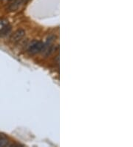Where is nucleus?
Segmentation results:
<instances>
[{
	"instance_id": "f03ea898",
	"label": "nucleus",
	"mask_w": 133,
	"mask_h": 147,
	"mask_svg": "<svg viewBox=\"0 0 133 147\" xmlns=\"http://www.w3.org/2000/svg\"><path fill=\"white\" fill-rule=\"evenodd\" d=\"M24 34H25V31L24 30H22V29L17 30L11 37V41L13 43H18V41H20L21 39L24 37Z\"/></svg>"
},
{
	"instance_id": "20e7f679",
	"label": "nucleus",
	"mask_w": 133,
	"mask_h": 147,
	"mask_svg": "<svg viewBox=\"0 0 133 147\" xmlns=\"http://www.w3.org/2000/svg\"><path fill=\"white\" fill-rule=\"evenodd\" d=\"M11 31V26L10 25H6L5 26L2 28V30L0 31V36L1 37H5L7 34H9Z\"/></svg>"
},
{
	"instance_id": "423d86ee",
	"label": "nucleus",
	"mask_w": 133,
	"mask_h": 147,
	"mask_svg": "<svg viewBox=\"0 0 133 147\" xmlns=\"http://www.w3.org/2000/svg\"><path fill=\"white\" fill-rule=\"evenodd\" d=\"M7 24H8V23L6 19H0V31Z\"/></svg>"
},
{
	"instance_id": "7ed1b4c3",
	"label": "nucleus",
	"mask_w": 133,
	"mask_h": 147,
	"mask_svg": "<svg viewBox=\"0 0 133 147\" xmlns=\"http://www.w3.org/2000/svg\"><path fill=\"white\" fill-rule=\"evenodd\" d=\"M23 3H24V2H23V0H15L13 3H11V4L10 5L9 7H8V10H9L10 11H16Z\"/></svg>"
},
{
	"instance_id": "39448f33",
	"label": "nucleus",
	"mask_w": 133,
	"mask_h": 147,
	"mask_svg": "<svg viewBox=\"0 0 133 147\" xmlns=\"http://www.w3.org/2000/svg\"><path fill=\"white\" fill-rule=\"evenodd\" d=\"M8 144V140H7L5 136L0 135V147L5 146Z\"/></svg>"
},
{
	"instance_id": "0eeeda50",
	"label": "nucleus",
	"mask_w": 133,
	"mask_h": 147,
	"mask_svg": "<svg viewBox=\"0 0 133 147\" xmlns=\"http://www.w3.org/2000/svg\"><path fill=\"white\" fill-rule=\"evenodd\" d=\"M28 1H29V0H23V2H28Z\"/></svg>"
},
{
	"instance_id": "f257e3e1",
	"label": "nucleus",
	"mask_w": 133,
	"mask_h": 147,
	"mask_svg": "<svg viewBox=\"0 0 133 147\" xmlns=\"http://www.w3.org/2000/svg\"><path fill=\"white\" fill-rule=\"evenodd\" d=\"M44 43L40 41H34L32 42L29 45H28V51L31 54H35L37 53L40 52L44 49Z\"/></svg>"
}]
</instances>
